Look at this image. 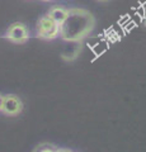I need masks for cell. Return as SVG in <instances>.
<instances>
[{"mask_svg": "<svg viewBox=\"0 0 146 152\" xmlns=\"http://www.w3.org/2000/svg\"><path fill=\"white\" fill-rule=\"evenodd\" d=\"M23 110V103L19 99V96L17 95H5L3 98V104H1V113H4L5 115H18Z\"/></svg>", "mask_w": 146, "mask_h": 152, "instance_id": "3", "label": "cell"}, {"mask_svg": "<svg viewBox=\"0 0 146 152\" xmlns=\"http://www.w3.org/2000/svg\"><path fill=\"white\" fill-rule=\"evenodd\" d=\"M42 1H50V0H42Z\"/></svg>", "mask_w": 146, "mask_h": 152, "instance_id": "9", "label": "cell"}, {"mask_svg": "<svg viewBox=\"0 0 146 152\" xmlns=\"http://www.w3.org/2000/svg\"><path fill=\"white\" fill-rule=\"evenodd\" d=\"M98 1H108V0H98Z\"/></svg>", "mask_w": 146, "mask_h": 152, "instance_id": "8", "label": "cell"}, {"mask_svg": "<svg viewBox=\"0 0 146 152\" xmlns=\"http://www.w3.org/2000/svg\"><path fill=\"white\" fill-rule=\"evenodd\" d=\"M7 38L13 43H26L29 38V32L23 23H13L7 32Z\"/></svg>", "mask_w": 146, "mask_h": 152, "instance_id": "4", "label": "cell"}, {"mask_svg": "<svg viewBox=\"0 0 146 152\" xmlns=\"http://www.w3.org/2000/svg\"><path fill=\"white\" fill-rule=\"evenodd\" d=\"M3 98H4V96H3V95H1V94H0V110H1V104H3Z\"/></svg>", "mask_w": 146, "mask_h": 152, "instance_id": "7", "label": "cell"}, {"mask_svg": "<svg viewBox=\"0 0 146 152\" xmlns=\"http://www.w3.org/2000/svg\"><path fill=\"white\" fill-rule=\"evenodd\" d=\"M37 34L42 39H55L60 36V26L48 15H45L37 23Z\"/></svg>", "mask_w": 146, "mask_h": 152, "instance_id": "2", "label": "cell"}, {"mask_svg": "<svg viewBox=\"0 0 146 152\" xmlns=\"http://www.w3.org/2000/svg\"><path fill=\"white\" fill-rule=\"evenodd\" d=\"M34 151H60V148H56L55 145L51 143H41L37 146V148H34Z\"/></svg>", "mask_w": 146, "mask_h": 152, "instance_id": "6", "label": "cell"}, {"mask_svg": "<svg viewBox=\"0 0 146 152\" xmlns=\"http://www.w3.org/2000/svg\"><path fill=\"white\" fill-rule=\"evenodd\" d=\"M94 26L95 19L87 9H69L67 18L60 26V37L66 42H80L90 34Z\"/></svg>", "mask_w": 146, "mask_h": 152, "instance_id": "1", "label": "cell"}, {"mask_svg": "<svg viewBox=\"0 0 146 152\" xmlns=\"http://www.w3.org/2000/svg\"><path fill=\"white\" fill-rule=\"evenodd\" d=\"M67 14H69V9H64V8H60V7H54L50 9L48 12V15L54 22H56L59 26H61L62 23L65 22V19L67 18Z\"/></svg>", "mask_w": 146, "mask_h": 152, "instance_id": "5", "label": "cell"}]
</instances>
